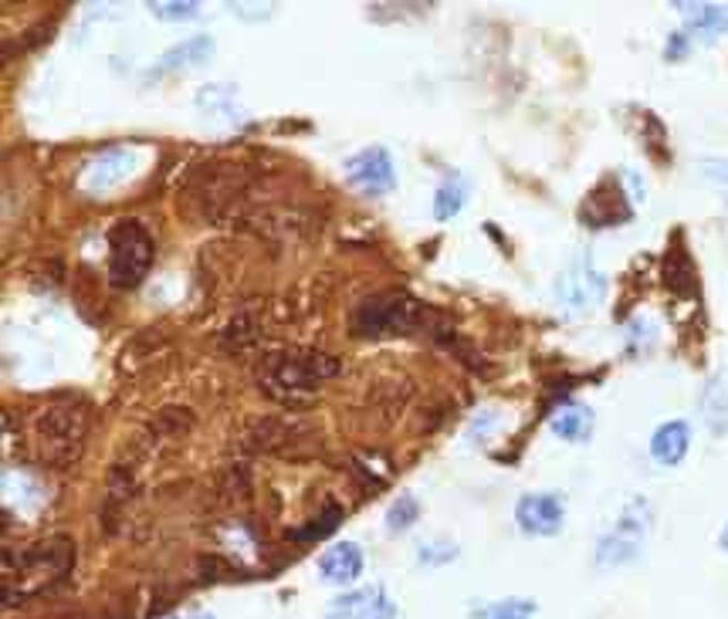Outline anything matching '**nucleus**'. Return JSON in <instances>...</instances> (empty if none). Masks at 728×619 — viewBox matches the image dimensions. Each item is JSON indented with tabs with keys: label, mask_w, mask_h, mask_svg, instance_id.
Wrapping results in <instances>:
<instances>
[{
	"label": "nucleus",
	"mask_w": 728,
	"mask_h": 619,
	"mask_svg": "<svg viewBox=\"0 0 728 619\" xmlns=\"http://www.w3.org/2000/svg\"><path fill=\"white\" fill-rule=\"evenodd\" d=\"M140 163H143V153H140V150H129V146L105 150V153H99V156L85 166V173H82V190L92 193V196L112 193V190L125 186L132 176H136Z\"/></svg>",
	"instance_id": "obj_8"
},
{
	"label": "nucleus",
	"mask_w": 728,
	"mask_h": 619,
	"mask_svg": "<svg viewBox=\"0 0 728 619\" xmlns=\"http://www.w3.org/2000/svg\"><path fill=\"white\" fill-rule=\"evenodd\" d=\"M685 24L698 34H718L728 28V8L721 4H678Z\"/></svg>",
	"instance_id": "obj_18"
},
{
	"label": "nucleus",
	"mask_w": 728,
	"mask_h": 619,
	"mask_svg": "<svg viewBox=\"0 0 728 619\" xmlns=\"http://www.w3.org/2000/svg\"><path fill=\"white\" fill-rule=\"evenodd\" d=\"M34 437H38L41 457L48 464H72L82 454L85 413L79 406H69V403L48 406L34 417Z\"/></svg>",
	"instance_id": "obj_4"
},
{
	"label": "nucleus",
	"mask_w": 728,
	"mask_h": 619,
	"mask_svg": "<svg viewBox=\"0 0 728 619\" xmlns=\"http://www.w3.org/2000/svg\"><path fill=\"white\" fill-rule=\"evenodd\" d=\"M346 183L363 196H386L396 186L393 156L383 146H366L346 160Z\"/></svg>",
	"instance_id": "obj_9"
},
{
	"label": "nucleus",
	"mask_w": 728,
	"mask_h": 619,
	"mask_svg": "<svg viewBox=\"0 0 728 619\" xmlns=\"http://www.w3.org/2000/svg\"><path fill=\"white\" fill-rule=\"evenodd\" d=\"M340 373V359L325 356L318 349H289L275 353L272 359H264L257 369V379L264 393H272L275 399H295L315 393L325 379H333Z\"/></svg>",
	"instance_id": "obj_2"
},
{
	"label": "nucleus",
	"mask_w": 728,
	"mask_h": 619,
	"mask_svg": "<svg viewBox=\"0 0 728 619\" xmlns=\"http://www.w3.org/2000/svg\"><path fill=\"white\" fill-rule=\"evenodd\" d=\"M579 217L583 224H589L593 231H604V227H617L624 221H630V206L624 196V186L617 176L600 180V186H593L589 196L579 206Z\"/></svg>",
	"instance_id": "obj_10"
},
{
	"label": "nucleus",
	"mask_w": 728,
	"mask_h": 619,
	"mask_svg": "<svg viewBox=\"0 0 728 619\" xmlns=\"http://www.w3.org/2000/svg\"><path fill=\"white\" fill-rule=\"evenodd\" d=\"M396 606L383 586H363L336 596L325 609V619H393Z\"/></svg>",
	"instance_id": "obj_12"
},
{
	"label": "nucleus",
	"mask_w": 728,
	"mask_h": 619,
	"mask_svg": "<svg viewBox=\"0 0 728 619\" xmlns=\"http://www.w3.org/2000/svg\"><path fill=\"white\" fill-rule=\"evenodd\" d=\"M718 545H721V552H728V525L721 528V535H718Z\"/></svg>",
	"instance_id": "obj_25"
},
{
	"label": "nucleus",
	"mask_w": 728,
	"mask_h": 619,
	"mask_svg": "<svg viewBox=\"0 0 728 619\" xmlns=\"http://www.w3.org/2000/svg\"><path fill=\"white\" fill-rule=\"evenodd\" d=\"M688 447H691V427L685 420H671L665 427H657V434L650 437V457L665 467H678Z\"/></svg>",
	"instance_id": "obj_14"
},
{
	"label": "nucleus",
	"mask_w": 728,
	"mask_h": 619,
	"mask_svg": "<svg viewBox=\"0 0 728 619\" xmlns=\"http://www.w3.org/2000/svg\"><path fill=\"white\" fill-rule=\"evenodd\" d=\"M417 518H421V501L414 498V495H404V498H396L390 508H386V531L390 535H404L407 528H414L417 525Z\"/></svg>",
	"instance_id": "obj_20"
},
{
	"label": "nucleus",
	"mask_w": 728,
	"mask_h": 619,
	"mask_svg": "<svg viewBox=\"0 0 728 619\" xmlns=\"http://www.w3.org/2000/svg\"><path fill=\"white\" fill-rule=\"evenodd\" d=\"M72 569V541L69 538H48L31 548H8L4 552V579H0V599L14 606L54 586L64 572Z\"/></svg>",
	"instance_id": "obj_1"
},
{
	"label": "nucleus",
	"mask_w": 728,
	"mask_h": 619,
	"mask_svg": "<svg viewBox=\"0 0 728 619\" xmlns=\"http://www.w3.org/2000/svg\"><path fill=\"white\" fill-rule=\"evenodd\" d=\"M457 556H461V548H457L454 541H447V538H427V541L417 545V562H421V566H431V569L447 566V562H454Z\"/></svg>",
	"instance_id": "obj_21"
},
{
	"label": "nucleus",
	"mask_w": 728,
	"mask_h": 619,
	"mask_svg": "<svg viewBox=\"0 0 728 619\" xmlns=\"http://www.w3.org/2000/svg\"><path fill=\"white\" fill-rule=\"evenodd\" d=\"M363 566H366V559H363V548L356 541H336L322 552L318 576L328 586H353L363 576Z\"/></svg>",
	"instance_id": "obj_13"
},
{
	"label": "nucleus",
	"mask_w": 728,
	"mask_h": 619,
	"mask_svg": "<svg viewBox=\"0 0 728 619\" xmlns=\"http://www.w3.org/2000/svg\"><path fill=\"white\" fill-rule=\"evenodd\" d=\"M688 44H685V34H671L668 48H665V58H685Z\"/></svg>",
	"instance_id": "obj_24"
},
{
	"label": "nucleus",
	"mask_w": 728,
	"mask_h": 619,
	"mask_svg": "<svg viewBox=\"0 0 728 619\" xmlns=\"http://www.w3.org/2000/svg\"><path fill=\"white\" fill-rule=\"evenodd\" d=\"M465 203H468V180L457 176V173H451V176L437 186L431 211H434L437 221H451V217H457L461 211H465Z\"/></svg>",
	"instance_id": "obj_17"
},
{
	"label": "nucleus",
	"mask_w": 728,
	"mask_h": 619,
	"mask_svg": "<svg viewBox=\"0 0 728 619\" xmlns=\"http://www.w3.org/2000/svg\"><path fill=\"white\" fill-rule=\"evenodd\" d=\"M563 518H566L563 498L553 495V491L522 495L518 505H515V521H518V528H522L525 535H539V538L559 535Z\"/></svg>",
	"instance_id": "obj_11"
},
{
	"label": "nucleus",
	"mask_w": 728,
	"mask_h": 619,
	"mask_svg": "<svg viewBox=\"0 0 728 619\" xmlns=\"http://www.w3.org/2000/svg\"><path fill=\"white\" fill-rule=\"evenodd\" d=\"M214 51H218L214 38H208V34H193V38L173 44V48L156 61V72H176V68H186V64H204V61L214 58Z\"/></svg>",
	"instance_id": "obj_15"
},
{
	"label": "nucleus",
	"mask_w": 728,
	"mask_h": 619,
	"mask_svg": "<svg viewBox=\"0 0 728 619\" xmlns=\"http://www.w3.org/2000/svg\"><path fill=\"white\" fill-rule=\"evenodd\" d=\"M539 606L533 599H502L488 602L485 609H475L472 619H536Z\"/></svg>",
	"instance_id": "obj_19"
},
{
	"label": "nucleus",
	"mask_w": 728,
	"mask_h": 619,
	"mask_svg": "<svg viewBox=\"0 0 728 619\" xmlns=\"http://www.w3.org/2000/svg\"><path fill=\"white\" fill-rule=\"evenodd\" d=\"M650 525H654V508L644 498H630L627 508L620 511L617 525L597 545V566L620 569V566H630L634 559H640Z\"/></svg>",
	"instance_id": "obj_5"
},
{
	"label": "nucleus",
	"mask_w": 728,
	"mask_h": 619,
	"mask_svg": "<svg viewBox=\"0 0 728 619\" xmlns=\"http://www.w3.org/2000/svg\"><path fill=\"white\" fill-rule=\"evenodd\" d=\"M183 619H214L211 612H193V616H183Z\"/></svg>",
	"instance_id": "obj_26"
},
{
	"label": "nucleus",
	"mask_w": 728,
	"mask_h": 619,
	"mask_svg": "<svg viewBox=\"0 0 728 619\" xmlns=\"http://www.w3.org/2000/svg\"><path fill=\"white\" fill-rule=\"evenodd\" d=\"M417 322H421V305L411 295L383 292V295H373V298L360 302L350 325L360 338H386V335L411 332Z\"/></svg>",
	"instance_id": "obj_6"
},
{
	"label": "nucleus",
	"mask_w": 728,
	"mask_h": 619,
	"mask_svg": "<svg viewBox=\"0 0 728 619\" xmlns=\"http://www.w3.org/2000/svg\"><path fill=\"white\" fill-rule=\"evenodd\" d=\"M340 521H343V511H340V508H328V511H325V518L312 521V528H299V531H292V538H299V541H315V538H325V535H333V531L340 528Z\"/></svg>",
	"instance_id": "obj_23"
},
{
	"label": "nucleus",
	"mask_w": 728,
	"mask_h": 619,
	"mask_svg": "<svg viewBox=\"0 0 728 619\" xmlns=\"http://www.w3.org/2000/svg\"><path fill=\"white\" fill-rule=\"evenodd\" d=\"M607 295V274L593 267L586 257H576L556 282V302L569 312H586L600 305Z\"/></svg>",
	"instance_id": "obj_7"
},
{
	"label": "nucleus",
	"mask_w": 728,
	"mask_h": 619,
	"mask_svg": "<svg viewBox=\"0 0 728 619\" xmlns=\"http://www.w3.org/2000/svg\"><path fill=\"white\" fill-rule=\"evenodd\" d=\"M156 21H193L201 18V4H186V0H166V4H150Z\"/></svg>",
	"instance_id": "obj_22"
},
{
	"label": "nucleus",
	"mask_w": 728,
	"mask_h": 619,
	"mask_svg": "<svg viewBox=\"0 0 728 619\" xmlns=\"http://www.w3.org/2000/svg\"><path fill=\"white\" fill-rule=\"evenodd\" d=\"M153 264V237L150 231L122 217L109 227V282L112 288H136Z\"/></svg>",
	"instance_id": "obj_3"
},
{
	"label": "nucleus",
	"mask_w": 728,
	"mask_h": 619,
	"mask_svg": "<svg viewBox=\"0 0 728 619\" xmlns=\"http://www.w3.org/2000/svg\"><path fill=\"white\" fill-rule=\"evenodd\" d=\"M549 427L559 440L583 444L593 434V409L583 406V403H563L549 417Z\"/></svg>",
	"instance_id": "obj_16"
}]
</instances>
